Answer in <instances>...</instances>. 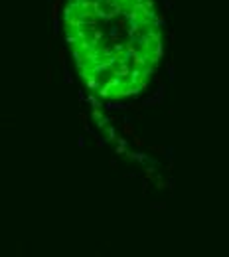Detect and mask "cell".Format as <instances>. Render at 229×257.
<instances>
[{"label": "cell", "instance_id": "cell-1", "mask_svg": "<svg viewBox=\"0 0 229 257\" xmlns=\"http://www.w3.org/2000/svg\"><path fill=\"white\" fill-rule=\"evenodd\" d=\"M63 28L89 91L119 101L148 87L162 58L156 0H69Z\"/></svg>", "mask_w": 229, "mask_h": 257}]
</instances>
